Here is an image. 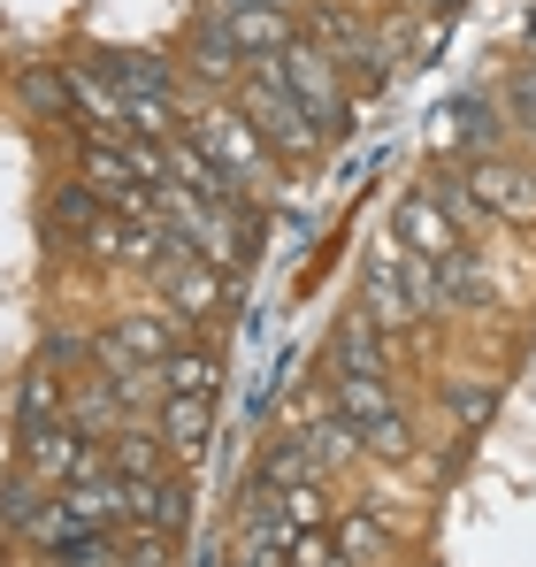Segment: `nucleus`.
I'll list each match as a JSON object with an SVG mask.
<instances>
[{
	"label": "nucleus",
	"mask_w": 536,
	"mask_h": 567,
	"mask_svg": "<svg viewBox=\"0 0 536 567\" xmlns=\"http://www.w3.org/2000/svg\"><path fill=\"white\" fill-rule=\"evenodd\" d=\"M445 299H437V261H422L414 246H375V261H368V315L383 322V330H414L422 315H437Z\"/></svg>",
	"instance_id": "1"
},
{
	"label": "nucleus",
	"mask_w": 536,
	"mask_h": 567,
	"mask_svg": "<svg viewBox=\"0 0 536 567\" xmlns=\"http://www.w3.org/2000/svg\"><path fill=\"white\" fill-rule=\"evenodd\" d=\"M330 399L346 406V422L360 430V445H368V453H383V461H406V453H414V422L399 414L391 377H368V369H330Z\"/></svg>",
	"instance_id": "2"
},
{
	"label": "nucleus",
	"mask_w": 536,
	"mask_h": 567,
	"mask_svg": "<svg viewBox=\"0 0 536 567\" xmlns=\"http://www.w3.org/2000/svg\"><path fill=\"white\" fill-rule=\"evenodd\" d=\"M238 107L254 115V131H261L268 146L284 154V162H315V146H322V131H315V115L291 100V85L276 78V70H246V85H238Z\"/></svg>",
	"instance_id": "3"
},
{
	"label": "nucleus",
	"mask_w": 536,
	"mask_h": 567,
	"mask_svg": "<svg viewBox=\"0 0 536 567\" xmlns=\"http://www.w3.org/2000/svg\"><path fill=\"white\" fill-rule=\"evenodd\" d=\"M268 70L291 85V100L315 115V131H322V138L346 123V78H338V62H330V47H322L315 31H299L284 54H268Z\"/></svg>",
	"instance_id": "4"
},
{
	"label": "nucleus",
	"mask_w": 536,
	"mask_h": 567,
	"mask_svg": "<svg viewBox=\"0 0 536 567\" xmlns=\"http://www.w3.org/2000/svg\"><path fill=\"white\" fill-rule=\"evenodd\" d=\"M192 138H199V146L238 177V185H254V192H261L268 169H276V146L254 131V115H246V107H199V115H192Z\"/></svg>",
	"instance_id": "5"
},
{
	"label": "nucleus",
	"mask_w": 536,
	"mask_h": 567,
	"mask_svg": "<svg viewBox=\"0 0 536 567\" xmlns=\"http://www.w3.org/2000/svg\"><path fill=\"white\" fill-rule=\"evenodd\" d=\"M107 78H115L123 115H131L138 138H169V131H177V78H169L162 62H146V54H115Z\"/></svg>",
	"instance_id": "6"
},
{
	"label": "nucleus",
	"mask_w": 536,
	"mask_h": 567,
	"mask_svg": "<svg viewBox=\"0 0 536 567\" xmlns=\"http://www.w3.org/2000/svg\"><path fill=\"white\" fill-rule=\"evenodd\" d=\"M100 468H107L100 437H85L70 414H62V422H23V475H39V483H78V475H100Z\"/></svg>",
	"instance_id": "7"
},
{
	"label": "nucleus",
	"mask_w": 536,
	"mask_h": 567,
	"mask_svg": "<svg viewBox=\"0 0 536 567\" xmlns=\"http://www.w3.org/2000/svg\"><path fill=\"white\" fill-rule=\"evenodd\" d=\"M315 39L330 47L338 78H353V85H375V93H383V78H391V54H383V39H375V31L360 23L353 8L322 0V8H315Z\"/></svg>",
	"instance_id": "8"
},
{
	"label": "nucleus",
	"mask_w": 536,
	"mask_h": 567,
	"mask_svg": "<svg viewBox=\"0 0 536 567\" xmlns=\"http://www.w3.org/2000/svg\"><path fill=\"white\" fill-rule=\"evenodd\" d=\"M391 238H399V246H414L422 261H445V254H460V246H467V238H460V223L445 215V199H437V185H414L406 199H399Z\"/></svg>",
	"instance_id": "9"
},
{
	"label": "nucleus",
	"mask_w": 536,
	"mask_h": 567,
	"mask_svg": "<svg viewBox=\"0 0 536 567\" xmlns=\"http://www.w3.org/2000/svg\"><path fill=\"white\" fill-rule=\"evenodd\" d=\"M162 291H169V315L207 322V315H223V299H230V269H215L207 254H177V261L162 269Z\"/></svg>",
	"instance_id": "10"
},
{
	"label": "nucleus",
	"mask_w": 536,
	"mask_h": 567,
	"mask_svg": "<svg viewBox=\"0 0 536 567\" xmlns=\"http://www.w3.org/2000/svg\"><path fill=\"white\" fill-rule=\"evenodd\" d=\"M215 16H223V31L246 47V62H268V54H284L299 31H291V8H276V0H215Z\"/></svg>",
	"instance_id": "11"
},
{
	"label": "nucleus",
	"mask_w": 536,
	"mask_h": 567,
	"mask_svg": "<svg viewBox=\"0 0 536 567\" xmlns=\"http://www.w3.org/2000/svg\"><path fill=\"white\" fill-rule=\"evenodd\" d=\"M460 177H467V192H475L491 215H506V223H529L536 215V177L514 169V162H498V154H475Z\"/></svg>",
	"instance_id": "12"
},
{
	"label": "nucleus",
	"mask_w": 536,
	"mask_h": 567,
	"mask_svg": "<svg viewBox=\"0 0 536 567\" xmlns=\"http://www.w3.org/2000/svg\"><path fill=\"white\" fill-rule=\"evenodd\" d=\"M123 522L162 529V537H184V529H192V491H184L177 475H138V483H123Z\"/></svg>",
	"instance_id": "13"
},
{
	"label": "nucleus",
	"mask_w": 536,
	"mask_h": 567,
	"mask_svg": "<svg viewBox=\"0 0 536 567\" xmlns=\"http://www.w3.org/2000/svg\"><path fill=\"white\" fill-rule=\"evenodd\" d=\"M299 437H307V453L322 461V475H330V468H346L353 453H368V445H360V430L346 422V406H338L330 391H315V399L299 406Z\"/></svg>",
	"instance_id": "14"
},
{
	"label": "nucleus",
	"mask_w": 536,
	"mask_h": 567,
	"mask_svg": "<svg viewBox=\"0 0 536 567\" xmlns=\"http://www.w3.org/2000/svg\"><path fill=\"white\" fill-rule=\"evenodd\" d=\"M62 78H70V107H78L85 138H123V131H131V115H123V93H115V78H107V70H85V62H70Z\"/></svg>",
	"instance_id": "15"
},
{
	"label": "nucleus",
	"mask_w": 536,
	"mask_h": 567,
	"mask_svg": "<svg viewBox=\"0 0 536 567\" xmlns=\"http://www.w3.org/2000/svg\"><path fill=\"white\" fill-rule=\"evenodd\" d=\"M16 529H23V545H31V553H47V560L78 553L85 537H107V529H92L85 514H78V498H70V491H54V498H47L31 522H16Z\"/></svg>",
	"instance_id": "16"
},
{
	"label": "nucleus",
	"mask_w": 536,
	"mask_h": 567,
	"mask_svg": "<svg viewBox=\"0 0 536 567\" xmlns=\"http://www.w3.org/2000/svg\"><path fill=\"white\" fill-rule=\"evenodd\" d=\"M192 78L215 85V93H238V85H246V47L223 31V16L199 23V39H192Z\"/></svg>",
	"instance_id": "17"
},
{
	"label": "nucleus",
	"mask_w": 536,
	"mask_h": 567,
	"mask_svg": "<svg viewBox=\"0 0 536 567\" xmlns=\"http://www.w3.org/2000/svg\"><path fill=\"white\" fill-rule=\"evenodd\" d=\"M207 437H215V406L192 399V391H169V399H162V453H169V461H199Z\"/></svg>",
	"instance_id": "18"
},
{
	"label": "nucleus",
	"mask_w": 536,
	"mask_h": 567,
	"mask_svg": "<svg viewBox=\"0 0 536 567\" xmlns=\"http://www.w3.org/2000/svg\"><path fill=\"white\" fill-rule=\"evenodd\" d=\"M215 383H223V361H215V346H169V361H162V391L215 399Z\"/></svg>",
	"instance_id": "19"
},
{
	"label": "nucleus",
	"mask_w": 536,
	"mask_h": 567,
	"mask_svg": "<svg viewBox=\"0 0 536 567\" xmlns=\"http://www.w3.org/2000/svg\"><path fill=\"white\" fill-rule=\"evenodd\" d=\"M70 414V391L54 383V361H31L16 383V422H62Z\"/></svg>",
	"instance_id": "20"
},
{
	"label": "nucleus",
	"mask_w": 536,
	"mask_h": 567,
	"mask_svg": "<svg viewBox=\"0 0 536 567\" xmlns=\"http://www.w3.org/2000/svg\"><path fill=\"white\" fill-rule=\"evenodd\" d=\"M268 506H276L284 529H330V491H322V475H307V483H291V491H268Z\"/></svg>",
	"instance_id": "21"
},
{
	"label": "nucleus",
	"mask_w": 536,
	"mask_h": 567,
	"mask_svg": "<svg viewBox=\"0 0 536 567\" xmlns=\"http://www.w3.org/2000/svg\"><path fill=\"white\" fill-rule=\"evenodd\" d=\"M330 537H338V560L346 567H383V553H391V529L375 514H346Z\"/></svg>",
	"instance_id": "22"
},
{
	"label": "nucleus",
	"mask_w": 536,
	"mask_h": 567,
	"mask_svg": "<svg viewBox=\"0 0 536 567\" xmlns=\"http://www.w3.org/2000/svg\"><path fill=\"white\" fill-rule=\"evenodd\" d=\"M383 322L375 315H353L346 330H338V346H330V369H368V377H383V338H375Z\"/></svg>",
	"instance_id": "23"
},
{
	"label": "nucleus",
	"mask_w": 536,
	"mask_h": 567,
	"mask_svg": "<svg viewBox=\"0 0 536 567\" xmlns=\"http://www.w3.org/2000/svg\"><path fill=\"white\" fill-rule=\"evenodd\" d=\"M307 475H322V461L307 453V437L291 430L284 445H268V461H261V491H291V483H307Z\"/></svg>",
	"instance_id": "24"
},
{
	"label": "nucleus",
	"mask_w": 536,
	"mask_h": 567,
	"mask_svg": "<svg viewBox=\"0 0 536 567\" xmlns=\"http://www.w3.org/2000/svg\"><path fill=\"white\" fill-rule=\"evenodd\" d=\"M115 545H123V567H177V537H162V529L123 522V529H115Z\"/></svg>",
	"instance_id": "25"
},
{
	"label": "nucleus",
	"mask_w": 536,
	"mask_h": 567,
	"mask_svg": "<svg viewBox=\"0 0 536 567\" xmlns=\"http://www.w3.org/2000/svg\"><path fill=\"white\" fill-rule=\"evenodd\" d=\"M107 468L123 475V483H138V475H162V445H146V437H131V430H123V437L107 445Z\"/></svg>",
	"instance_id": "26"
},
{
	"label": "nucleus",
	"mask_w": 536,
	"mask_h": 567,
	"mask_svg": "<svg viewBox=\"0 0 536 567\" xmlns=\"http://www.w3.org/2000/svg\"><path fill=\"white\" fill-rule=\"evenodd\" d=\"M506 100H514V115H522V123L536 131V70H529V62L514 70V85H506Z\"/></svg>",
	"instance_id": "27"
},
{
	"label": "nucleus",
	"mask_w": 536,
	"mask_h": 567,
	"mask_svg": "<svg viewBox=\"0 0 536 567\" xmlns=\"http://www.w3.org/2000/svg\"><path fill=\"white\" fill-rule=\"evenodd\" d=\"M422 8H430V16H452V8H460V0H422Z\"/></svg>",
	"instance_id": "28"
},
{
	"label": "nucleus",
	"mask_w": 536,
	"mask_h": 567,
	"mask_svg": "<svg viewBox=\"0 0 536 567\" xmlns=\"http://www.w3.org/2000/svg\"><path fill=\"white\" fill-rule=\"evenodd\" d=\"M529 70H536V16H529Z\"/></svg>",
	"instance_id": "29"
}]
</instances>
